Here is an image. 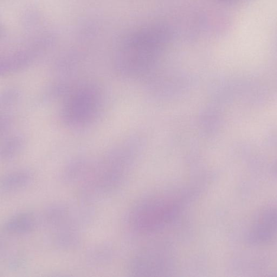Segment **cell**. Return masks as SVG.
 I'll return each instance as SVG.
<instances>
[{"mask_svg":"<svg viewBox=\"0 0 277 277\" xmlns=\"http://www.w3.org/2000/svg\"><path fill=\"white\" fill-rule=\"evenodd\" d=\"M33 174L27 170L9 173L1 180V191L4 193L14 192L27 188L33 182Z\"/></svg>","mask_w":277,"mask_h":277,"instance_id":"1","label":"cell"},{"mask_svg":"<svg viewBox=\"0 0 277 277\" xmlns=\"http://www.w3.org/2000/svg\"><path fill=\"white\" fill-rule=\"evenodd\" d=\"M264 215L260 219L254 234L256 239L262 242L272 241L277 233V211H269L266 216Z\"/></svg>","mask_w":277,"mask_h":277,"instance_id":"2","label":"cell"},{"mask_svg":"<svg viewBox=\"0 0 277 277\" xmlns=\"http://www.w3.org/2000/svg\"><path fill=\"white\" fill-rule=\"evenodd\" d=\"M35 216L30 214L17 215L9 219L4 225V230L9 233L27 234L33 230L36 226Z\"/></svg>","mask_w":277,"mask_h":277,"instance_id":"3","label":"cell"},{"mask_svg":"<svg viewBox=\"0 0 277 277\" xmlns=\"http://www.w3.org/2000/svg\"><path fill=\"white\" fill-rule=\"evenodd\" d=\"M220 1H222L223 2H234V1H237V0H220Z\"/></svg>","mask_w":277,"mask_h":277,"instance_id":"4","label":"cell"}]
</instances>
